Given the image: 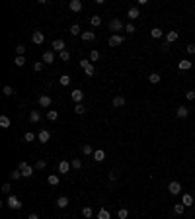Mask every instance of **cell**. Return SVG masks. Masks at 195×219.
<instances>
[{
	"mask_svg": "<svg viewBox=\"0 0 195 219\" xmlns=\"http://www.w3.org/2000/svg\"><path fill=\"white\" fill-rule=\"evenodd\" d=\"M6 205L10 207V209H22V201H20V197L18 196H8V200H6Z\"/></svg>",
	"mask_w": 195,
	"mask_h": 219,
	"instance_id": "cell-1",
	"label": "cell"
},
{
	"mask_svg": "<svg viewBox=\"0 0 195 219\" xmlns=\"http://www.w3.org/2000/svg\"><path fill=\"white\" fill-rule=\"evenodd\" d=\"M18 170H22V176H25V178H29V176L31 174H33V166H29V164L28 162H20L18 164Z\"/></svg>",
	"mask_w": 195,
	"mask_h": 219,
	"instance_id": "cell-2",
	"label": "cell"
},
{
	"mask_svg": "<svg viewBox=\"0 0 195 219\" xmlns=\"http://www.w3.org/2000/svg\"><path fill=\"white\" fill-rule=\"evenodd\" d=\"M31 41H33L35 45H41V43L45 41V33H43L41 29H35V31H33V35H31Z\"/></svg>",
	"mask_w": 195,
	"mask_h": 219,
	"instance_id": "cell-3",
	"label": "cell"
},
{
	"mask_svg": "<svg viewBox=\"0 0 195 219\" xmlns=\"http://www.w3.org/2000/svg\"><path fill=\"white\" fill-rule=\"evenodd\" d=\"M123 41H125V37H123V35H119V33H113L111 37H109V41H107V43H109V47H117V45H121V43H123Z\"/></svg>",
	"mask_w": 195,
	"mask_h": 219,
	"instance_id": "cell-4",
	"label": "cell"
},
{
	"mask_svg": "<svg viewBox=\"0 0 195 219\" xmlns=\"http://www.w3.org/2000/svg\"><path fill=\"white\" fill-rule=\"evenodd\" d=\"M168 192H170L172 196H178L182 192V184L180 182H176V180H172L170 184H168Z\"/></svg>",
	"mask_w": 195,
	"mask_h": 219,
	"instance_id": "cell-5",
	"label": "cell"
},
{
	"mask_svg": "<svg viewBox=\"0 0 195 219\" xmlns=\"http://www.w3.org/2000/svg\"><path fill=\"white\" fill-rule=\"evenodd\" d=\"M109 29H111V31H121V29H125V24L121 22V20L113 18L111 22H109Z\"/></svg>",
	"mask_w": 195,
	"mask_h": 219,
	"instance_id": "cell-6",
	"label": "cell"
},
{
	"mask_svg": "<svg viewBox=\"0 0 195 219\" xmlns=\"http://www.w3.org/2000/svg\"><path fill=\"white\" fill-rule=\"evenodd\" d=\"M70 98H72V102L80 104L82 100H84V92H82L80 88H74V90H72V92H70Z\"/></svg>",
	"mask_w": 195,
	"mask_h": 219,
	"instance_id": "cell-7",
	"label": "cell"
},
{
	"mask_svg": "<svg viewBox=\"0 0 195 219\" xmlns=\"http://www.w3.org/2000/svg\"><path fill=\"white\" fill-rule=\"evenodd\" d=\"M39 106L41 108H49V106L53 104V100H51V96H47V94H43V96H39Z\"/></svg>",
	"mask_w": 195,
	"mask_h": 219,
	"instance_id": "cell-8",
	"label": "cell"
},
{
	"mask_svg": "<svg viewBox=\"0 0 195 219\" xmlns=\"http://www.w3.org/2000/svg\"><path fill=\"white\" fill-rule=\"evenodd\" d=\"M51 47H53V51H59V53H62L66 45H65V41H62V39H55V41L51 43Z\"/></svg>",
	"mask_w": 195,
	"mask_h": 219,
	"instance_id": "cell-9",
	"label": "cell"
},
{
	"mask_svg": "<svg viewBox=\"0 0 195 219\" xmlns=\"http://www.w3.org/2000/svg\"><path fill=\"white\" fill-rule=\"evenodd\" d=\"M70 162L68 161H61L59 162V174H66V172H70Z\"/></svg>",
	"mask_w": 195,
	"mask_h": 219,
	"instance_id": "cell-10",
	"label": "cell"
},
{
	"mask_svg": "<svg viewBox=\"0 0 195 219\" xmlns=\"http://www.w3.org/2000/svg\"><path fill=\"white\" fill-rule=\"evenodd\" d=\"M92 157H94V161H96V162H103L105 161V151H103V149H98V151H94Z\"/></svg>",
	"mask_w": 195,
	"mask_h": 219,
	"instance_id": "cell-11",
	"label": "cell"
},
{
	"mask_svg": "<svg viewBox=\"0 0 195 219\" xmlns=\"http://www.w3.org/2000/svg\"><path fill=\"white\" fill-rule=\"evenodd\" d=\"M43 63H45V65L55 63V53H53V51H43Z\"/></svg>",
	"mask_w": 195,
	"mask_h": 219,
	"instance_id": "cell-12",
	"label": "cell"
},
{
	"mask_svg": "<svg viewBox=\"0 0 195 219\" xmlns=\"http://www.w3.org/2000/svg\"><path fill=\"white\" fill-rule=\"evenodd\" d=\"M29 121H31V123H37V121H41V111H39V110H31V111H29Z\"/></svg>",
	"mask_w": 195,
	"mask_h": 219,
	"instance_id": "cell-13",
	"label": "cell"
},
{
	"mask_svg": "<svg viewBox=\"0 0 195 219\" xmlns=\"http://www.w3.org/2000/svg\"><path fill=\"white\" fill-rule=\"evenodd\" d=\"M68 8H70L72 12H80V10H82V2H80V0H70V2H68Z\"/></svg>",
	"mask_w": 195,
	"mask_h": 219,
	"instance_id": "cell-14",
	"label": "cell"
},
{
	"mask_svg": "<svg viewBox=\"0 0 195 219\" xmlns=\"http://www.w3.org/2000/svg\"><path fill=\"white\" fill-rule=\"evenodd\" d=\"M139 16H141V12H139V8H137V6H133V8L127 10V18H129V20H137Z\"/></svg>",
	"mask_w": 195,
	"mask_h": 219,
	"instance_id": "cell-15",
	"label": "cell"
},
{
	"mask_svg": "<svg viewBox=\"0 0 195 219\" xmlns=\"http://www.w3.org/2000/svg\"><path fill=\"white\" fill-rule=\"evenodd\" d=\"M37 139H39L41 143H47V141L51 139V133L47 131V129H41V131H39V135H37Z\"/></svg>",
	"mask_w": 195,
	"mask_h": 219,
	"instance_id": "cell-16",
	"label": "cell"
},
{
	"mask_svg": "<svg viewBox=\"0 0 195 219\" xmlns=\"http://www.w3.org/2000/svg\"><path fill=\"white\" fill-rule=\"evenodd\" d=\"M178 37H180L178 31H168L166 33V43H174V41H178Z\"/></svg>",
	"mask_w": 195,
	"mask_h": 219,
	"instance_id": "cell-17",
	"label": "cell"
},
{
	"mask_svg": "<svg viewBox=\"0 0 195 219\" xmlns=\"http://www.w3.org/2000/svg\"><path fill=\"white\" fill-rule=\"evenodd\" d=\"M125 104H127V100H125L123 96H115V98H113V106H115V108H123Z\"/></svg>",
	"mask_w": 195,
	"mask_h": 219,
	"instance_id": "cell-18",
	"label": "cell"
},
{
	"mask_svg": "<svg viewBox=\"0 0 195 219\" xmlns=\"http://www.w3.org/2000/svg\"><path fill=\"white\" fill-rule=\"evenodd\" d=\"M10 125H12L10 117H8V115H0V127H2V129H8Z\"/></svg>",
	"mask_w": 195,
	"mask_h": 219,
	"instance_id": "cell-19",
	"label": "cell"
},
{
	"mask_svg": "<svg viewBox=\"0 0 195 219\" xmlns=\"http://www.w3.org/2000/svg\"><path fill=\"white\" fill-rule=\"evenodd\" d=\"M191 65H193V63H191V61H187V59H182V61L178 63V67H180L182 71H189V68H191Z\"/></svg>",
	"mask_w": 195,
	"mask_h": 219,
	"instance_id": "cell-20",
	"label": "cell"
},
{
	"mask_svg": "<svg viewBox=\"0 0 195 219\" xmlns=\"http://www.w3.org/2000/svg\"><path fill=\"white\" fill-rule=\"evenodd\" d=\"M148 80H150V84H158V82L162 80V76H160L158 72H150V74H148Z\"/></svg>",
	"mask_w": 195,
	"mask_h": 219,
	"instance_id": "cell-21",
	"label": "cell"
},
{
	"mask_svg": "<svg viewBox=\"0 0 195 219\" xmlns=\"http://www.w3.org/2000/svg\"><path fill=\"white\" fill-rule=\"evenodd\" d=\"M182 204L186 205V207L193 205V196H191V194H183V200H182Z\"/></svg>",
	"mask_w": 195,
	"mask_h": 219,
	"instance_id": "cell-22",
	"label": "cell"
},
{
	"mask_svg": "<svg viewBox=\"0 0 195 219\" xmlns=\"http://www.w3.org/2000/svg\"><path fill=\"white\" fill-rule=\"evenodd\" d=\"M187 114H189V110L186 108V106H180V108L176 110V115L178 117H187Z\"/></svg>",
	"mask_w": 195,
	"mask_h": 219,
	"instance_id": "cell-23",
	"label": "cell"
},
{
	"mask_svg": "<svg viewBox=\"0 0 195 219\" xmlns=\"http://www.w3.org/2000/svg\"><path fill=\"white\" fill-rule=\"evenodd\" d=\"M96 33L94 31H82V41H94Z\"/></svg>",
	"mask_w": 195,
	"mask_h": 219,
	"instance_id": "cell-24",
	"label": "cell"
},
{
	"mask_svg": "<svg viewBox=\"0 0 195 219\" xmlns=\"http://www.w3.org/2000/svg\"><path fill=\"white\" fill-rule=\"evenodd\" d=\"M59 84H61V86H68V84H70V76H68V74H61V76H59Z\"/></svg>",
	"mask_w": 195,
	"mask_h": 219,
	"instance_id": "cell-25",
	"label": "cell"
},
{
	"mask_svg": "<svg viewBox=\"0 0 195 219\" xmlns=\"http://www.w3.org/2000/svg\"><path fill=\"white\" fill-rule=\"evenodd\" d=\"M57 205H59L61 209H65V207L68 205V197H66V196H61L59 200H57Z\"/></svg>",
	"mask_w": 195,
	"mask_h": 219,
	"instance_id": "cell-26",
	"label": "cell"
},
{
	"mask_svg": "<svg viewBox=\"0 0 195 219\" xmlns=\"http://www.w3.org/2000/svg\"><path fill=\"white\" fill-rule=\"evenodd\" d=\"M47 119H49V121L59 119V111H57V110H49V111H47Z\"/></svg>",
	"mask_w": 195,
	"mask_h": 219,
	"instance_id": "cell-27",
	"label": "cell"
},
{
	"mask_svg": "<svg viewBox=\"0 0 195 219\" xmlns=\"http://www.w3.org/2000/svg\"><path fill=\"white\" fill-rule=\"evenodd\" d=\"M98 219H111V215H109V211L105 209V207H102V209L98 211Z\"/></svg>",
	"mask_w": 195,
	"mask_h": 219,
	"instance_id": "cell-28",
	"label": "cell"
},
{
	"mask_svg": "<svg viewBox=\"0 0 195 219\" xmlns=\"http://www.w3.org/2000/svg\"><path fill=\"white\" fill-rule=\"evenodd\" d=\"M150 35L154 37V39H158V37H162V35H164V31H162L160 28H152V29H150Z\"/></svg>",
	"mask_w": 195,
	"mask_h": 219,
	"instance_id": "cell-29",
	"label": "cell"
},
{
	"mask_svg": "<svg viewBox=\"0 0 195 219\" xmlns=\"http://www.w3.org/2000/svg\"><path fill=\"white\" fill-rule=\"evenodd\" d=\"M70 166L74 168V170H80V168H82V161H80V158H72V161H70Z\"/></svg>",
	"mask_w": 195,
	"mask_h": 219,
	"instance_id": "cell-30",
	"label": "cell"
},
{
	"mask_svg": "<svg viewBox=\"0 0 195 219\" xmlns=\"http://www.w3.org/2000/svg\"><path fill=\"white\" fill-rule=\"evenodd\" d=\"M82 215H84V217H88V219H90V217L94 215V211H92V207H90V205H86V207H82Z\"/></svg>",
	"mask_w": 195,
	"mask_h": 219,
	"instance_id": "cell-31",
	"label": "cell"
},
{
	"mask_svg": "<svg viewBox=\"0 0 195 219\" xmlns=\"http://www.w3.org/2000/svg\"><path fill=\"white\" fill-rule=\"evenodd\" d=\"M117 217H119V219H127V217H129V209H125V207H121V209L117 211Z\"/></svg>",
	"mask_w": 195,
	"mask_h": 219,
	"instance_id": "cell-32",
	"label": "cell"
},
{
	"mask_svg": "<svg viewBox=\"0 0 195 219\" xmlns=\"http://www.w3.org/2000/svg\"><path fill=\"white\" fill-rule=\"evenodd\" d=\"M47 182H49L51 186H57V184H59V176H57V174H51L49 178H47Z\"/></svg>",
	"mask_w": 195,
	"mask_h": 219,
	"instance_id": "cell-33",
	"label": "cell"
},
{
	"mask_svg": "<svg viewBox=\"0 0 195 219\" xmlns=\"http://www.w3.org/2000/svg\"><path fill=\"white\" fill-rule=\"evenodd\" d=\"M90 24L94 25V28H98V25L102 24V18H99V16H92V18H90Z\"/></svg>",
	"mask_w": 195,
	"mask_h": 219,
	"instance_id": "cell-34",
	"label": "cell"
},
{
	"mask_svg": "<svg viewBox=\"0 0 195 219\" xmlns=\"http://www.w3.org/2000/svg\"><path fill=\"white\" fill-rule=\"evenodd\" d=\"M70 33H72V35H82V31H80V25H78V24L70 25Z\"/></svg>",
	"mask_w": 195,
	"mask_h": 219,
	"instance_id": "cell-35",
	"label": "cell"
},
{
	"mask_svg": "<svg viewBox=\"0 0 195 219\" xmlns=\"http://www.w3.org/2000/svg\"><path fill=\"white\" fill-rule=\"evenodd\" d=\"M183 209H186V205H183V204H176V205H174V213H178V215H182Z\"/></svg>",
	"mask_w": 195,
	"mask_h": 219,
	"instance_id": "cell-36",
	"label": "cell"
},
{
	"mask_svg": "<svg viewBox=\"0 0 195 219\" xmlns=\"http://www.w3.org/2000/svg\"><path fill=\"white\" fill-rule=\"evenodd\" d=\"M74 111H76L78 115H82L84 111H86V106H84V104H76V106H74Z\"/></svg>",
	"mask_w": 195,
	"mask_h": 219,
	"instance_id": "cell-37",
	"label": "cell"
},
{
	"mask_svg": "<svg viewBox=\"0 0 195 219\" xmlns=\"http://www.w3.org/2000/svg\"><path fill=\"white\" fill-rule=\"evenodd\" d=\"M14 65L16 67H24L25 65V57H16L14 59Z\"/></svg>",
	"mask_w": 195,
	"mask_h": 219,
	"instance_id": "cell-38",
	"label": "cell"
},
{
	"mask_svg": "<svg viewBox=\"0 0 195 219\" xmlns=\"http://www.w3.org/2000/svg\"><path fill=\"white\" fill-rule=\"evenodd\" d=\"M45 166H47V162L43 161V158H39V161L35 162V166H33V168H35V170H41V168H45Z\"/></svg>",
	"mask_w": 195,
	"mask_h": 219,
	"instance_id": "cell-39",
	"label": "cell"
},
{
	"mask_svg": "<svg viewBox=\"0 0 195 219\" xmlns=\"http://www.w3.org/2000/svg\"><path fill=\"white\" fill-rule=\"evenodd\" d=\"M98 59H99V51H96V49L90 51V61H92V63H96Z\"/></svg>",
	"mask_w": 195,
	"mask_h": 219,
	"instance_id": "cell-40",
	"label": "cell"
},
{
	"mask_svg": "<svg viewBox=\"0 0 195 219\" xmlns=\"http://www.w3.org/2000/svg\"><path fill=\"white\" fill-rule=\"evenodd\" d=\"M2 94H4V96H14V88H12V86H4V88H2Z\"/></svg>",
	"mask_w": 195,
	"mask_h": 219,
	"instance_id": "cell-41",
	"label": "cell"
},
{
	"mask_svg": "<svg viewBox=\"0 0 195 219\" xmlns=\"http://www.w3.org/2000/svg\"><path fill=\"white\" fill-rule=\"evenodd\" d=\"M82 153H84V154H94L92 145H82Z\"/></svg>",
	"mask_w": 195,
	"mask_h": 219,
	"instance_id": "cell-42",
	"label": "cell"
},
{
	"mask_svg": "<svg viewBox=\"0 0 195 219\" xmlns=\"http://www.w3.org/2000/svg\"><path fill=\"white\" fill-rule=\"evenodd\" d=\"M33 139H35V133H31V131H28V133L24 135V141H28V143H31Z\"/></svg>",
	"mask_w": 195,
	"mask_h": 219,
	"instance_id": "cell-43",
	"label": "cell"
},
{
	"mask_svg": "<svg viewBox=\"0 0 195 219\" xmlns=\"http://www.w3.org/2000/svg\"><path fill=\"white\" fill-rule=\"evenodd\" d=\"M16 53H18V57H24L25 55V45H18L16 47Z\"/></svg>",
	"mask_w": 195,
	"mask_h": 219,
	"instance_id": "cell-44",
	"label": "cell"
},
{
	"mask_svg": "<svg viewBox=\"0 0 195 219\" xmlns=\"http://www.w3.org/2000/svg\"><path fill=\"white\" fill-rule=\"evenodd\" d=\"M20 176H22V170H12V172H10V178L12 180H18Z\"/></svg>",
	"mask_w": 195,
	"mask_h": 219,
	"instance_id": "cell-45",
	"label": "cell"
},
{
	"mask_svg": "<svg viewBox=\"0 0 195 219\" xmlns=\"http://www.w3.org/2000/svg\"><path fill=\"white\" fill-rule=\"evenodd\" d=\"M59 57H61V61H68V59H70V53L65 49L62 53H59Z\"/></svg>",
	"mask_w": 195,
	"mask_h": 219,
	"instance_id": "cell-46",
	"label": "cell"
},
{
	"mask_svg": "<svg viewBox=\"0 0 195 219\" xmlns=\"http://www.w3.org/2000/svg\"><path fill=\"white\" fill-rule=\"evenodd\" d=\"M125 31H127V33H135L137 29H135V25H133V24H125Z\"/></svg>",
	"mask_w": 195,
	"mask_h": 219,
	"instance_id": "cell-47",
	"label": "cell"
},
{
	"mask_svg": "<svg viewBox=\"0 0 195 219\" xmlns=\"http://www.w3.org/2000/svg\"><path fill=\"white\" fill-rule=\"evenodd\" d=\"M90 65H92V63H90V59H82V61H80V67H82V68H88Z\"/></svg>",
	"mask_w": 195,
	"mask_h": 219,
	"instance_id": "cell-48",
	"label": "cell"
},
{
	"mask_svg": "<svg viewBox=\"0 0 195 219\" xmlns=\"http://www.w3.org/2000/svg\"><path fill=\"white\" fill-rule=\"evenodd\" d=\"M84 72H86L88 76H92V74L96 72V68H94V65H90V67H88V68H84Z\"/></svg>",
	"mask_w": 195,
	"mask_h": 219,
	"instance_id": "cell-49",
	"label": "cell"
},
{
	"mask_svg": "<svg viewBox=\"0 0 195 219\" xmlns=\"http://www.w3.org/2000/svg\"><path fill=\"white\" fill-rule=\"evenodd\" d=\"M186 98H187V100H195V90H187V92H186Z\"/></svg>",
	"mask_w": 195,
	"mask_h": 219,
	"instance_id": "cell-50",
	"label": "cell"
},
{
	"mask_svg": "<svg viewBox=\"0 0 195 219\" xmlns=\"http://www.w3.org/2000/svg\"><path fill=\"white\" fill-rule=\"evenodd\" d=\"M186 51L189 53V55H195V45H193V43H189V45L186 47Z\"/></svg>",
	"mask_w": 195,
	"mask_h": 219,
	"instance_id": "cell-51",
	"label": "cell"
},
{
	"mask_svg": "<svg viewBox=\"0 0 195 219\" xmlns=\"http://www.w3.org/2000/svg\"><path fill=\"white\" fill-rule=\"evenodd\" d=\"M41 68H43V61H41V63H35V65H33V71H35V72H39Z\"/></svg>",
	"mask_w": 195,
	"mask_h": 219,
	"instance_id": "cell-52",
	"label": "cell"
},
{
	"mask_svg": "<svg viewBox=\"0 0 195 219\" xmlns=\"http://www.w3.org/2000/svg\"><path fill=\"white\" fill-rule=\"evenodd\" d=\"M10 188H12V186H10V184L6 182V184L2 186V192H4V194H10Z\"/></svg>",
	"mask_w": 195,
	"mask_h": 219,
	"instance_id": "cell-53",
	"label": "cell"
},
{
	"mask_svg": "<svg viewBox=\"0 0 195 219\" xmlns=\"http://www.w3.org/2000/svg\"><path fill=\"white\" fill-rule=\"evenodd\" d=\"M117 178V174H115V170H111V172H109V180H115Z\"/></svg>",
	"mask_w": 195,
	"mask_h": 219,
	"instance_id": "cell-54",
	"label": "cell"
},
{
	"mask_svg": "<svg viewBox=\"0 0 195 219\" xmlns=\"http://www.w3.org/2000/svg\"><path fill=\"white\" fill-rule=\"evenodd\" d=\"M28 219H39V215H37V213H29Z\"/></svg>",
	"mask_w": 195,
	"mask_h": 219,
	"instance_id": "cell-55",
	"label": "cell"
},
{
	"mask_svg": "<svg viewBox=\"0 0 195 219\" xmlns=\"http://www.w3.org/2000/svg\"><path fill=\"white\" fill-rule=\"evenodd\" d=\"M18 219H24V217H18Z\"/></svg>",
	"mask_w": 195,
	"mask_h": 219,
	"instance_id": "cell-56",
	"label": "cell"
}]
</instances>
